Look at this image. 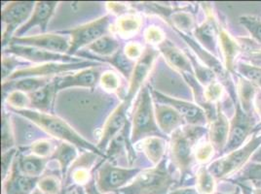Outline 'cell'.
Returning a JSON list of instances; mask_svg holds the SVG:
<instances>
[{"mask_svg": "<svg viewBox=\"0 0 261 194\" xmlns=\"http://www.w3.org/2000/svg\"><path fill=\"white\" fill-rule=\"evenodd\" d=\"M219 42L222 49V52L225 57V63L228 70H231L234 65L235 57L240 51L239 46L236 42L229 36L226 31L220 30L219 31Z\"/></svg>", "mask_w": 261, "mask_h": 194, "instance_id": "cell-33", "label": "cell"}, {"mask_svg": "<svg viewBox=\"0 0 261 194\" xmlns=\"http://www.w3.org/2000/svg\"><path fill=\"white\" fill-rule=\"evenodd\" d=\"M129 107L130 106L124 100L116 108L114 109V111L109 116L107 122L103 125L100 139L97 145L98 150L101 152L106 151L109 143L114 137H116L119 134L125 127V125L128 123L127 111Z\"/></svg>", "mask_w": 261, "mask_h": 194, "instance_id": "cell-15", "label": "cell"}, {"mask_svg": "<svg viewBox=\"0 0 261 194\" xmlns=\"http://www.w3.org/2000/svg\"><path fill=\"white\" fill-rule=\"evenodd\" d=\"M251 190H252V194H261V187L259 186H256V187L252 188Z\"/></svg>", "mask_w": 261, "mask_h": 194, "instance_id": "cell-54", "label": "cell"}, {"mask_svg": "<svg viewBox=\"0 0 261 194\" xmlns=\"http://www.w3.org/2000/svg\"><path fill=\"white\" fill-rule=\"evenodd\" d=\"M222 92H223V89L221 85L217 82H213L212 84L207 86L206 89H204L205 101L208 103H214L220 98L222 95Z\"/></svg>", "mask_w": 261, "mask_h": 194, "instance_id": "cell-48", "label": "cell"}, {"mask_svg": "<svg viewBox=\"0 0 261 194\" xmlns=\"http://www.w3.org/2000/svg\"><path fill=\"white\" fill-rule=\"evenodd\" d=\"M15 144L9 116L3 112L1 117V148L2 152L11 150Z\"/></svg>", "mask_w": 261, "mask_h": 194, "instance_id": "cell-36", "label": "cell"}, {"mask_svg": "<svg viewBox=\"0 0 261 194\" xmlns=\"http://www.w3.org/2000/svg\"><path fill=\"white\" fill-rule=\"evenodd\" d=\"M240 90H241V95L243 98L242 104L241 106L244 107V110L250 114V104H251V99L253 97V84H251L250 81L245 80V79H241L240 80Z\"/></svg>", "mask_w": 261, "mask_h": 194, "instance_id": "cell-42", "label": "cell"}, {"mask_svg": "<svg viewBox=\"0 0 261 194\" xmlns=\"http://www.w3.org/2000/svg\"><path fill=\"white\" fill-rule=\"evenodd\" d=\"M99 83L106 90L116 91L120 86L119 77L112 71H107L100 76Z\"/></svg>", "mask_w": 261, "mask_h": 194, "instance_id": "cell-45", "label": "cell"}, {"mask_svg": "<svg viewBox=\"0 0 261 194\" xmlns=\"http://www.w3.org/2000/svg\"><path fill=\"white\" fill-rule=\"evenodd\" d=\"M98 156L100 155L93 151H86L79 158H77L71 165L69 172V176L74 183L78 184H87L90 183V171Z\"/></svg>", "mask_w": 261, "mask_h": 194, "instance_id": "cell-23", "label": "cell"}, {"mask_svg": "<svg viewBox=\"0 0 261 194\" xmlns=\"http://www.w3.org/2000/svg\"><path fill=\"white\" fill-rule=\"evenodd\" d=\"M17 161L18 167L22 174L34 178H40L48 162V158L39 157L33 154L20 156L17 158Z\"/></svg>", "mask_w": 261, "mask_h": 194, "instance_id": "cell-27", "label": "cell"}, {"mask_svg": "<svg viewBox=\"0 0 261 194\" xmlns=\"http://www.w3.org/2000/svg\"><path fill=\"white\" fill-rule=\"evenodd\" d=\"M241 23L248 29L250 35L261 45V21L251 17L240 18Z\"/></svg>", "mask_w": 261, "mask_h": 194, "instance_id": "cell-43", "label": "cell"}, {"mask_svg": "<svg viewBox=\"0 0 261 194\" xmlns=\"http://www.w3.org/2000/svg\"><path fill=\"white\" fill-rule=\"evenodd\" d=\"M154 110L158 127L162 133L172 135L185 124V119L169 105L155 104Z\"/></svg>", "mask_w": 261, "mask_h": 194, "instance_id": "cell-20", "label": "cell"}, {"mask_svg": "<svg viewBox=\"0 0 261 194\" xmlns=\"http://www.w3.org/2000/svg\"><path fill=\"white\" fill-rule=\"evenodd\" d=\"M124 54H126L132 60L139 59L143 54L142 45L135 43V42L127 44L124 48Z\"/></svg>", "mask_w": 261, "mask_h": 194, "instance_id": "cell-51", "label": "cell"}, {"mask_svg": "<svg viewBox=\"0 0 261 194\" xmlns=\"http://www.w3.org/2000/svg\"><path fill=\"white\" fill-rule=\"evenodd\" d=\"M195 142L191 140L184 130L174 131L171 137V158L175 167L179 170L181 178L191 175V167L193 162L192 147Z\"/></svg>", "mask_w": 261, "mask_h": 194, "instance_id": "cell-9", "label": "cell"}, {"mask_svg": "<svg viewBox=\"0 0 261 194\" xmlns=\"http://www.w3.org/2000/svg\"><path fill=\"white\" fill-rule=\"evenodd\" d=\"M169 194H201L196 188L193 187H184V188H178L175 189L174 191H171Z\"/></svg>", "mask_w": 261, "mask_h": 194, "instance_id": "cell-53", "label": "cell"}, {"mask_svg": "<svg viewBox=\"0 0 261 194\" xmlns=\"http://www.w3.org/2000/svg\"><path fill=\"white\" fill-rule=\"evenodd\" d=\"M36 2L33 1H13L5 5L1 11V19L5 29L2 34V46L9 45L13 35L28 22L33 14Z\"/></svg>", "mask_w": 261, "mask_h": 194, "instance_id": "cell-7", "label": "cell"}, {"mask_svg": "<svg viewBox=\"0 0 261 194\" xmlns=\"http://www.w3.org/2000/svg\"><path fill=\"white\" fill-rule=\"evenodd\" d=\"M57 5H58V2L56 1L36 2L30 20L16 33L14 37H22L24 33H28L35 26H38L42 33H45L48 22L52 18Z\"/></svg>", "mask_w": 261, "mask_h": 194, "instance_id": "cell-18", "label": "cell"}, {"mask_svg": "<svg viewBox=\"0 0 261 194\" xmlns=\"http://www.w3.org/2000/svg\"><path fill=\"white\" fill-rule=\"evenodd\" d=\"M194 35L199 44L207 52L215 53L217 51V39L219 37V33L217 22L213 16H208L205 22L195 27Z\"/></svg>", "mask_w": 261, "mask_h": 194, "instance_id": "cell-22", "label": "cell"}, {"mask_svg": "<svg viewBox=\"0 0 261 194\" xmlns=\"http://www.w3.org/2000/svg\"><path fill=\"white\" fill-rule=\"evenodd\" d=\"M261 147V134L253 135L245 146L232 151L228 154L212 162L207 170L216 179H224L232 173L236 172L241 168L245 167L246 163L249 161L251 155L258 151Z\"/></svg>", "mask_w": 261, "mask_h": 194, "instance_id": "cell-4", "label": "cell"}, {"mask_svg": "<svg viewBox=\"0 0 261 194\" xmlns=\"http://www.w3.org/2000/svg\"><path fill=\"white\" fill-rule=\"evenodd\" d=\"M253 56H255L256 58H258V59H260L261 60V53H259V54H253Z\"/></svg>", "mask_w": 261, "mask_h": 194, "instance_id": "cell-59", "label": "cell"}, {"mask_svg": "<svg viewBox=\"0 0 261 194\" xmlns=\"http://www.w3.org/2000/svg\"><path fill=\"white\" fill-rule=\"evenodd\" d=\"M215 151L216 150L211 143H205L201 145L195 151L196 160L202 163L208 161L213 157Z\"/></svg>", "mask_w": 261, "mask_h": 194, "instance_id": "cell-49", "label": "cell"}, {"mask_svg": "<svg viewBox=\"0 0 261 194\" xmlns=\"http://www.w3.org/2000/svg\"><path fill=\"white\" fill-rule=\"evenodd\" d=\"M31 151L34 155L44 158H47L49 155L52 156L54 152L52 148V143L47 140H38L34 142L31 146Z\"/></svg>", "mask_w": 261, "mask_h": 194, "instance_id": "cell-46", "label": "cell"}, {"mask_svg": "<svg viewBox=\"0 0 261 194\" xmlns=\"http://www.w3.org/2000/svg\"><path fill=\"white\" fill-rule=\"evenodd\" d=\"M252 159L255 162H261V156H255V157H252Z\"/></svg>", "mask_w": 261, "mask_h": 194, "instance_id": "cell-57", "label": "cell"}, {"mask_svg": "<svg viewBox=\"0 0 261 194\" xmlns=\"http://www.w3.org/2000/svg\"><path fill=\"white\" fill-rule=\"evenodd\" d=\"M6 102L10 105L11 109L15 110L31 109V99L29 94L21 90H12L6 97Z\"/></svg>", "mask_w": 261, "mask_h": 194, "instance_id": "cell-38", "label": "cell"}, {"mask_svg": "<svg viewBox=\"0 0 261 194\" xmlns=\"http://www.w3.org/2000/svg\"><path fill=\"white\" fill-rule=\"evenodd\" d=\"M216 186V178L207 170V167H201L196 174V189L201 194H215Z\"/></svg>", "mask_w": 261, "mask_h": 194, "instance_id": "cell-34", "label": "cell"}, {"mask_svg": "<svg viewBox=\"0 0 261 194\" xmlns=\"http://www.w3.org/2000/svg\"><path fill=\"white\" fill-rule=\"evenodd\" d=\"M229 130L230 121L222 112L220 105H218L217 119L211 122V127L208 130L210 143L216 151L220 152L224 151L228 141Z\"/></svg>", "mask_w": 261, "mask_h": 194, "instance_id": "cell-21", "label": "cell"}, {"mask_svg": "<svg viewBox=\"0 0 261 194\" xmlns=\"http://www.w3.org/2000/svg\"><path fill=\"white\" fill-rule=\"evenodd\" d=\"M32 194H44L43 192H41L39 189H35Z\"/></svg>", "mask_w": 261, "mask_h": 194, "instance_id": "cell-58", "label": "cell"}, {"mask_svg": "<svg viewBox=\"0 0 261 194\" xmlns=\"http://www.w3.org/2000/svg\"><path fill=\"white\" fill-rule=\"evenodd\" d=\"M12 112L22 116L25 119L32 120L33 123L38 125L41 130H44L49 135L53 136L57 139L63 140L65 143H69L79 149L93 151L100 155L101 157L107 158V155L99 151L97 146H94L90 142L81 137L75 130L70 125H68L65 120H63L53 115L39 112L33 109H23V110H15L11 109Z\"/></svg>", "mask_w": 261, "mask_h": 194, "instance_id": "cell-1", "label": "cell"}, {"mask_svg": "<svg viewBox=\"0 0 261 194\" xmlns=\"http://www.w3.org/2000/svg\"><path fill=\"white\" fill-rule=\"evenodd\" d=\"M153 97L160 103L174 108L189 125L203 126L207 123V115L205 110L199 105L190 103L185 100L168 96L155 89H151Z\"/></svg>", "mask_w": 261, "mask_h": 194, "instance_id": "cell-12", "label": "cell"}, {"mask_svg": "<svg viewBox=\"0 0 261 194\" xmlns=\"http://www.w3.org/2000/svg\"><path fill=\"white\" fill-rule=\"evenodd\" d=\"M177 33L180 35V37H182L187 44L195 51L196 54H198V55L202 58V60L206 62L208 68H211L216 74L223 75V68L221 66V63L218 61V58H216L214 55L210 54V52H207V50L204 49L200 44L196 43L195 41H193L191 38L186 36L185 33H179V31Z\"/></svg>", "mask_w": 261, "mask_h": 194, "instance_id": "cell-30", "label": "cell"}, {"mask_svg": "<svg viewBox=\"0 0 261 194\" xmlns=\"http://www.w3.org/2000/svg\"><path fill=\"white\" fill-rule=\"evenodd\" d=\"M151 94L148 86H142L134 109L130 133L132 144L152 136L164 137L156 121Z\"/></svg>", "mask_w": 261, "mask_h": 194, "instance_id": "cell-3", "label": "cell"}, {"mask_svg": "<svg viewBox=\"0 0 261 194\" xmlns=\"http://www.w3.org/2000/svg\"><path fill=\"white\" fill-rule=\"evenodd\" d=\"M49 84V78H22L3 82V86H9V87L14 88L13 90H21L25 93H32Z\"/></svg>", "mask_w": 261, "mask_h": 194, "instance_id": "cell-29", "label": "cell"}, {"mask_svg": "<svg viewBox=\"0 0 261 194\" xmlns=\"http://www.w3.org/2000/svg\"><path fill=\"white\" fill-rule=\"evenodd\" d=\"M188 58L191 61V64L194 70V74L196 75V79L198 80L199 83L208 86L213 82H215L216 78V73L208 67H205L203 65L199 64L195 60V57L192 54H187Z\"/></svg>", "mask_w": 261, "mask_h": 194, "instance_id": "cell-37", "label": "cell"}, {"mask_svg": "<svg viewBox=\"0 0 261 194\" xmlns=\"http://www.w3.org/2000/svg\"><path fill=\"white\" fill-rule=\"evenodd\" d=\"M9 45H20L27 47L38 48L45 51L66 54L70 47V40L65 38V36L60 35L59 33H48L40 34L35 36H22V37H13Z\"/></svg>", "mask_w": 261, "mask_h": 194, "instance_id": "cell-13", "label": "cell"}, {"mask_svg": "<svg viewBox=\"0 0 261 194\" xmlns=\"http://www.w3.org/2000/svg\"><path fill=\"white\" fill-rule=\"evenodd\" d=\"M51 158L60 163L62 175L65 178V174L67 172L68 168H70L71 165L77 159L76 148H75V146H73L69 143L63 142L57 147Z\"/></svg>", "mask_w": 261, "mask_h": 194, "instance_id": "cell-26", "label": "cell"}, {"mask_svg": "<svg viewBox=\"0 0 261 194\" xmlns=\"http://www.w3.org/2000/svg\"><path fill=\"white\" fill-rule=\"evenodd\" d=\"M17 151L15 149H11L9 151L2 152V159H1V165H2V178L3 180L6 179L8 174L10 172V168H12L13 164L12 162L15 161L14 157L16 155Z\"/></svg>", "mask_w": 261, "mask_h": 194, "instance_id": "cell-50", "label": "cell"}, {"mask_svg": "<svg viewBox=\"0 0 261 194\" xmlns=\"http://www.w3.org/2000/svg\"><path fill=\"white\" fill-rule=\"evenodd\" d=\"M56 92L57 90L54 82H51L49 85L42 88L33 91L32 93H28L31 99V107L36 109V111L39 112L48 113Z\"/></svg>", "mask_w": 261, "mask_h": 194, "instance_id": "cell-24", "label": "cell"}, {"mask_svg": "<svg viewBox=\"0 0 261 194\" xmlns=\"http://www.w3.org/2000/svg\"><path fill=\"white\" fill-rule=\"evenodd\" d=\"M98 62L93 61H81L74 63H61V62H49L42 64L25 67L17 70L7 81L18 80L22 78H48L50 76L60 75L73 70H82L90 67L98 66Z\"/></svg>", "mask_w": 261, "mask_h": 194, "instance_id": "cell-8", "label": "cell"}, {"mask_svg": "<svg viewBox=\"0 0 261 194\" xmlns=\"http://www.w3.org/2000/svg\"><path fill=\"white\" fill-rule=\"evenodd\" d=\"M159 51L151 47L146 48L143 51L142 56L136 62L133 74L130 76V85L128 88V93L125 98V102L130 106L134 97L142 89V86L152 69L154 61L158 55Z\"/></svg>", "mask_w": 261, "mask_h": 194, "instance_id": "cell-14", "label": "cell"}, {"mask_svg": "<svg viewBox=\"0 0 261 194\" xmlns=\"http://www.w3.org/2000/svg\"><path fill=\"white\" fill-rule=\"evenodd\" d=\"M4 54H13L17 57H22L29 61L36 63H49V62H61V63H74L84 61L80 58L73 57L65 54H58L49 51L41 50L38 48L20 46V45H9L8 49L4 51Z\"/></svg>", "mask_w": 261, "mask_h": 194, "instance_id": "cell-11", "label": "cell"}, {"mask_svg": "<svg viewBox=\"0 0 261 194\" xmlns=\"http://www.w3.org/2000/svg\"><path fill=\"white\" fill-rule=\"evenodd\" d=\"M142 171V168H122L106 161L99 166L97 172V189L101 194L118 191Z\"/></svg>", "mask_w": 261, "mask_h": 194, "instance_id": "cell-5", "label": "cell"}, {"mask_svg": "<svg viewBox=\"0 0 261 194\" xmlns=\"http://www.w3.org/2000/svg\"><path fill=\"white\" fill-rule=\"evenodd\" d=\"M86 57H92V58H97L98 60H102L107 61L110 64L113 65L118 71H120L123 75L127 77L128 79H130V76L133 74L134 68H135V61L130 59L126 54H124V51L119 50L115 54L109 57H98V56H94V55H84Z\"/></svg>", "mask_w": 261, "mask_h": 194, "instance_id": "cell-28", "label": "cell"}, {"mask_svg": "<svg viewBox=\"0 0 261 194\" xmlns=\"http://www.w3.org/2000/svg\"><path fill=\"white\" fill-rule=\"evenodd\" d=\"M172 25L176 31L179 33H190L194 27V18L190 13L186 12H173L170 17Z\"/></svg>", "mask_w": 261, "mask_h": 194, "instance_id": "cell-35", "label": "cell"}, {"mask_svg": "<svg viewBox=\"0 0 261 194\" xmlns=\"http://www.w3.org/2000/svg\"><path fill=\"white\" fill-rule=\"evenodd\" d=\"M39 179L22 174L16 158L13 162L11 171L4 180L3 194H32L35 190Z\"/></svg>", "mask_w": 261, "mask_h": 194, "instance_id": "cell-17", "label": "cell"}, {"mask_svg": "<svg viewBox=\"0 0 261 194\" xmlns=\"http://www.w3.org/2000/svg\"><path fill=\"white\" fill-rule=\"evenodd\" d=\"M88 49L102 57H109L116 54L120 50V44L113 36L105 35L96 42L88 46Z\"/></svg>", "mask_w": 261, "mask_h": 194, "instance_id": "cell-31", "label": "cell"}, {"mask_svg": "<svg viewBox=\"0 0 261 194\" xmlns=\"http://www.w3.org/2000/svg\"><path fill=\"white\" fill-rule=\"evenodd\" d=\"M142 20L140 17L128 14L120 17L116 22V31L123 37H130L138 33L142 26Z\"/></svg>", "mask_w": 261, "mask_h": 194, "instance_id": "cell-32", "label": "cell"}, {"mask_svg": "<svg viewBox=\"0 0 261 194\" xmlns=\"http://www.w3.org/2000/svg\"><path fill=\"white\" fill-rule=\"evenodd\" d=\"M163 31L161 28L157 27V26H149L146 28L145 33H144V38L146 43L150 44V45H160L163 43L165 39Z\"/></svg>", "mask_w": 261, "mask_h": 194, "instance_id": "cell-47", "label": "cell"}, {"mask_svg": "<svg viewBox=\"0 0 261 194\" xmlns=\"http://www.w3.org/2000/svg\"><path fill=\"white\" fill-rule=\"evenodd\" d=\"M110 25V17L103 16L96 21L80 25L75 28L60 31V34H67L70 37V47L68 55L75 54L77 51L85 46H90L102 36L107 35Z\"/></svg>", "mask_w": 261, "mask_h": 194, "instance_id": "cell-6", "label": "cell"}, {"mask_svg": "<svg viewBox=\"0 0 261 194\" xmlns=\"http://www.w3.org/2000/svg\"><path fill=\"white\" fill-rule=\"evenodd\" d=\"M38 189L44 194H59L61 192V182L53 175L43 176L37 183Z\"/></svg>", "mask_w": 261, "mask_h": 194, "instance_id": "cell-39", "label": "cell"}, {"mask_svg": "<svg viewBox=\"0 0 261 194\" xmlns=\"http://www.w3.org/2000/svg\"><path fill=\"white\" fill-rule=\"evenodd\" d=\"M108 8H109L110 11L112 13H114L115 15H118V16H125V15H128V7L127 5L123 4V3H118V2H109L108 4Z\"/></svg>", "mask_w": 261, "mask_h": 194, "instance_id": "cell-52", "label": "cell"}, {"mask_svg": "<svg viewBox=\"0 0 261 194\" xmlns=\"http://www.w3.org/2000/svg\"><path fill=\"white\" fill-rule=\"evenodd\" d=\"M237 70L240 74L246 78V80L250 81L251 84L257 85L261 87V67L253 65L240 63L237 66Z\"/></svg>", "mask_w": 261, "mask_h": 194, "instance_id": "cell-40", "label": "cell"}, {"mask_svg": "<svg viewBox=\"0 0 261 194\" xmlns=\"http://www.w3.org/2000/svg\"><path fill=\"white\" fill-rule=\"evenodd\" d=\"M101 74L99 73V68L90 67L86 69H82L74 74H66V75L58 76L53 80L56 90H62L67 87L81 86L94 88L97 86Z\"/></svg>", "mask_w": 261, "mask_h": 194, "instance_id": "cell-16", "label": "cell"}, {"mask_svg": "<svg viewBox=\"0 0 261 194\" xmlns=\"http://www.w3.org/2000/svg\"><path fill=\"white\" fill-rule=\"evenodd\" d=\"M141 148L145 153L146 157L152 162L154 165H158L164 159L166 151V141L164 137H148L142 140Z\"/></svg>", "mask_w": 261, "mask_h": 194, "instance_id": "cell-25", "label": "cell"}, {"mask_svg": "<svg viewBox=\"0 0 261 194\" xmlns=\"http://www.w3.org/2000/svg\"><path fill=\"white\" fill-rule=\"evenodd\" d=\"M23 63L21 62L17 56H10V55H6L4 54L2 56V60H1V77H2V81L5 82L7 81L12 74H14L16 71V68L20 65H22Z\"/></svg>", "mask_w": 261, "mask_h": 194, "instance_id": "cell-41", "label": "cell"}, {"mask_svg": "<svg viewBox=\"0 0 261 194\" xmlns=\"http://www.w3.org/2000/svg\"><path fill=\"white\" fill-rule=\"evenodd\" d=\"M253 120L250 114H248L238 103L234 117L230 121L228 141L223 151V154H228L244 146V143L253 130Z\"/></svg>", "mask_w": 261, "mask_h": 194, "instance_id": "cell-10", "label": "cell"}, {"mask_svg": "<svg viewBox=\"0 0 261 194\" xmlns=\"http://www.w3.org/2000/svg\"><path fill=\"white\" fill-rule=\"evenodd\" d=\"M218 194H241V189L240 188H236L235 191L231 192V193H218Z\"/></svg>", "mask_w": 261, "mask_h": 194, "instance_id": "cell-55", "label": "cell"}, {"mask_svg": "<svg viewBox=\"0 0 261 194\" xmlns=\"http://www.w3.org/2000/svg\"><path fill=\"white\" fill-rule=\"evenodd\" d=\"M240 181H259L261 182V162H250L243 169Z\"/></svg>", "mask_w": 261, "mask_h": 194, "instance_id": "cell-44", "label": "cell"}, {"mask_svg": "<svg viewBox=\"0 0 261 194\" xmlns=\"http://www.w3.org/2000/svg\"><path fill=\"white\" fill-rule=\"evenodd\" d=\"M158 50L163 54L168 64L180 72L182 75H194V70L188 56L185 55L178 48H176L171 41L166 39L163 43L158 46Z\"/></svg>", "mask_w": 261, "mask_h": 194, "instance_id": "cell-19", "label": "cell"}, {"mask_svg": "<svg viewBox=\"0 0 261 194\" xmlns=\"http://www.w3.org/2000/svg\"><path fill=\"white\" fill-rule=\"evenodd\" d=\"M255 156H261V147L258 149V151H256V152L254 153L253 157H255Z\"/></svg>", "mask_w": 261, "mask_h": 194, "instance_id": "cell-56", "label": "cell"}, {"mask_svg": "<svg viewBox=\"0 0 261 194\" xmlns=\"http://www.w3.org/2000/svg\"><path fill=\"white\" fill-rule=\"evenodd\" d=\"M174 183V177L167 167V159L164 158L154 168L142 170L117 194H169Z\"/></svg>", "mask_w": 261, "mask_h": 194, "instance_id": "cell-2", "label": "cell"}]
</instances>
